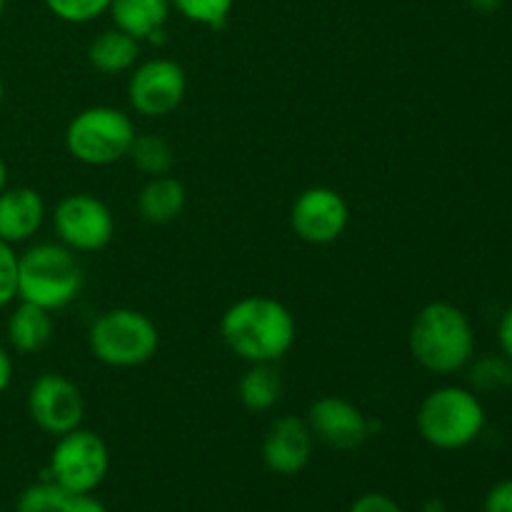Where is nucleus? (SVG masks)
Here are the masks:
<instances>
[{"instance_id": "9b49d317", "label": "nucleus", "mask_w": 512, "mask_h": 512, "mask_svg": "<svg viewBox=\"0 0 512 512\" xmlns=\"http://www.w3.org/2000/svg\"><path fill=\"white\" fill-rule=\"evenodd\" d=\"M350 223L348 200L333 188L315 185L303 190L290 208V228L303 243L330 245Z\"/></svg>"}, {"instance_id": "f8f14e48", "label": "nucleus", "mask_w": 512, "mask_h": 512, "mask_svg": "<svg viewBox=\"0 0 512 512\" xmlns=\"http://www.w3.org/2000/svg\"><path fill=\"white\" fill-rule=\"evenodd\" d=\"M315 440L335 450H355L368 440L370 420L363 410L340 395H323L315 400L305 415Z\"/></svg>"}, {"instance_id": "1a4fd4ad", "label": "nucleus", "mask_w": 512, "mask_h": 512, "mask_svg": "<svg viewBox=\"0 0 512 512\" xmlns=\"http://www.w3.org/2000/svg\"><path fill=\"white\" fill-rule=\"evenodd\" d=\"M188 78L183 65L170 58H150L130 70L128 103L145 118H165L185 100Z\"/></svg>"}, {"instance_id": "2f4dec72", "label": "nucleus", "mask_w": 512, "mask_h": 512, "mask_svg": "<svg viewBox=\"0 0 512 512\" xmlns=\"http://www.w3.org/2000/svg\"><path fill=\"white\" fill-rule=\"evenodd\" d=\"M8 188V165H5L3 155H0V193Z\"/></svg>"}, {"instance_id": "4468645a", "label": "nucleus", "mask_w": 512, "mask_h": 512, "mask_svg": "<svg viewBox=\"0 0 512 512\" xmlns=\"http://www.w3.org/2000/svg\"><path fill=\"white\" fill-rule=\"evenodd\" d=\"M45 200L38 190L5 188L0 193V240L10 245H20L33 240L45 223Z\"/></svg>"}, {"instance_id": "f257e3e1", "label": "nucleus", "mask_w": 512, "mask_h": 512, "mask_svg": "<svg viewBox=\"0 0 512 512\" xmlns=\"http://www.w3.org/2000/svg\"><path fill=\"white\" fill-rule=\"evenodd\" d=\"M220 335L230 353L248 365H275L290 353L298 335L295 315L268 295H245L220 318Z\"/></svg>"}, {"instance_id": "c756f323", "label": "nucleus", "mask_w": 512, "mask_h": 512, "mask_svg": "<svg viewBox=\"0 0 512 512\" xmlns=\"http://www.w3.org/2000/svg\"><path fill=\"white\" fill-rule=\"evenodd\" d=\"M13 373H15V365H13V355L0 345V393L10 388L13 383Z\"/></svg>"}, {"instance_id": "9d476101", "label": "nucleus", "mask_w": 512, "mask_h": 512, "mask_svg": "<svg viewBox=\"0 0 512 512\" xmlns=\"http://www.w3.org/2000/svg\"><path fill=\"white\" fill-rule=\"evenodd\" d=\"M28 415L43 433L60 438L83 425V393L65 375L43 373L28 390Z\"/></svg>"}, {"instance_id": "20e7f679", "label": "nucleus", "mask_w": 512, "mask_h": 512, "mask_svg": "<svg viewBox=\"0 0 512 512\" xmlns=\"http://www.w3.org/2000/svg\"><path fill=\"white\" fill-rule=\"evenodd\" d=\"M420 438L438 450H463L480 438L485 410L478 395L460 385L430 390L415 415Z\"/></svg>"}, {"instance_id": "393cba45", "label": "nucleus", "mask_w": 512, "mask_h": 512, "mask_svg": "<svg viewBox=\"0 0 512 512\" xmlns=\"http://www.w3.org/2000/svg\"><path fill=\"white\" fill-rule=\"evenodd\" d=\"M18 300V253L15 245L0 240V310Z\"/></svg>"}, {"instance_id": "aec40b11", "label": "nucleus", "mask_w": 512, "mask_h": 512, "mask_svg": "<svg viewBox=\"0 0 512 512\" xmlns=\"http://www.w3.org/2000/svg\"><path fill=\"white\" fill-rule=\"evenodd\" d=\"M128 158L133 160L140 173H145L148 178H158V175H170L175 165V150L160 135H135Z\"/></svg>"}, {"instance_id": "39448f33", "label": "nucleus", "mask_w": 512, "mask_h": 512, "mask_svg": "<svg viewBox=\"0 0 512 512\" xmlns=\"http://www.w3.org/2000/svg\"><path fill=\"white\" fill-rule=\"evenodd\" d=\"M158 325L135 308L100 313L88 330V348L108 368H140L158 353Z\"/></svg>"}, {"instance_id": "a211bd4d", "label": "nucleus", "mask_w": 512, "mask_h": 512, "mask_svg": "<svg viewBox=\"0 0 512 512\" xmlns=\"http://www.w3.org/2000/svg\"><path fill=\"white\" fill-rule=\"evenodd\" d=\"M88 60L103 75L130 73L140 60V40L113 25L90 40Z\"/></svg>"}, {"instance_id": "f03ea898", "label": "nucleus", "mask_w": 512, "mask_h": 512, "mask_svg": "<svg viewBox=\"0 0 512 512\" xmlns=\"http://www.w3.org/2000/svg\"><path fill=\"white\" fill-rule=\"evenodd\" d=\"M408 348L415 363L428 373H460L475 358L473 323L458 305L435 300L415 315Z\"/></svg>"}, {"instance_id": "412c9836", "label": "nucleus", "mask_w": 512, "mask_h": 512, "mask_svg": "<svg viewBox=\"0 0 512 512\" xmlns=\"http://www.w3.org/2000/svg\"><path fill=\"white\" fill-rule=\"evenodd\" d=\"M468 380L478 393H500L512 388V360L505 355H485L470 360Z\"/></svg>"}, {"instance_id": "b1692460", "label": "nucleus", "mask_w": 512, "mask_h": 512, "mask_svg": "<svg viewBox=\"0 0 512 512\" xmlns=\"http://www.w3.org/2000/svg\"><path fill=\"white\" fill-rule=\"evenodd\" d=\"M43 3L55 18L70 25L93 23L110 8V0H43Z\"/></svg>"}, {"instance_id": "0eeeda50", "label": "nucleus", "mask_w": 512, "mask_h": 512, "mask_svg": "<svg viewBox=\"0 0 512 512\" xmlns=\"http://www.w3.org/2000/svg\"><path fill=\"white\" fill-rule=\"evenodd\" d=\"M110 468V450L98 433L75 428L60 435L50 453L45 478L55 480L68 495L93 493Z\"/></svg>"}, {"instance_id": "bb28decb", "label": "nucleus", "mask_w": 512, "mask_h": 512, "mask_svg": "<svg viewBox=\"0 0 512 512\" xmlns=\"http://www.w3.org/2000/svg\"><path fill=\"white\" fill-rule=\"evenodd\" d=\"M483 512H512V480H500L488 490Z\"/></svg>"}, {"instance_id": "4be33fe9", "label": "nucleus", "mask_w": 512, "mask_h": 512, "mask_svg": "<svg viewBox=\"0 0 512 512\" xmlns=\"http://www.w3.org/2000/svg\"><path fill=\"white\" fill-rule=\"evenodd\" d=\"M170 3L190 23L218 30L228 23L235 0H170Z\"/></svg>"}, {"instance_id": "c85d7f7f", "label": "nucleus", "mask_w": 512, "mask_h": 512, "mask_svg": "<svg viewBox=\"0 0 512 512\" xmlns=\"http://www.w3.org/2000/svg\"><path fill=\"white\" fill-rule=\"evenodd\" d=\"M498 340H500V348H503L505 358L512 360V305L508 310H505L503 320H500Z\"/></svg>"}, {"instance_id": "6ab92c4d", "label": "nucleus", "mask_w": 512, "mask_h": 512, "mask_svg": "<svg viewBox=\"0 0 512 512\" xmlns=\"http://www.w3.org/2000/svg\"><path fill=\"white\" fill-rule=\"evenodd\" d=\"M238 395L243 408L250 413H268L283 395V380L270 363L250 365L238 383Z\"/></svg>"}, {"instance_id": "72a5a7b5", "label": "nucleus", "mask_w": 512, "mask_h": 512, "mask_svg": "<svg viewBox=\"0 0 512 512\" xmlns=\"http://www.w3.org/2000/svg\"><path fill=\"white\" fill-rule=\"evenodd\" d=\"M5 5H8V0H0V18H3L5 13Z\"/></svg>"}, {"instance_id": "ddd939ff", "label": "nucleus", "mask_w": 512, "mask_h": 512, "mask_svg": "<svg viewBox=\"0 0 512 512\" xmlns=\"http://www.w3.org/2000/svg\"><path fill=\"white\" fill-rule=\"evenodd\" d=\"M315 438L305 418L283 415L273 420L263 438V463L275 475H298L308 468L313 458Z\"/></svg>"}, {"instance_id": "f3484780", "label": "nucleus", "mask_w": 512, "mask_h": 512, "mask_svg": "<svg viewBox=\"0 0 512 512\" xmlns=\"http://www.w3.org/2000/svg\"><path fill=\"white\" fill-rule=\"evenodd\" d=\"M185 203H188V193H185L183 183L175 180L173 175L150 178L138 193L140 218L153 225H165L178 220L183 215Z\"/></svg>"}, {"instance_id": "a878e982", "label": "nucleus", "mask_w": 512, "mask_h": 512, "mask_svg": "<svg viewBox=\"0 0 512 512\" xmlns=\"http://www.w3.org/2000/svg\"><path fill=\"white\" fill-rule=\"evenodd\" d=\"M348 512H405L398 500H393L385 493H363L353 500Z\"/></svg>"}, {"instance_id": "473e14b6", "label": "nucleus", "mask_w": 512, "mask_h": 512, "mask_svg": "<svg viewBox=\"0 0 512 512\" xmlns=\"http://www.w3.org/2000/svg\"><path fill=\"white\" fill-rule=\"evenodd\" d=\"M3 100H5V85H3V78H0V108H3Z\"/></svg>"}, {"instance_id": "7ed1b4c3", "label": "nucleus", "mask_w": 512, "mask_h": 512, "mask_svg": "<svg viewBox=\"0 0 512 512\" xmlns=\"http://www.w3.org/2000/svg\"><path fill=\"white\" fill-rule=\"evenodd\" d=\"M83 280L78 253L63 243H35L18 255V300L50 313L78 300Z\"/></svg>"}, {"instance_id": "5701e85b", "label": "nucleus", "mask_w": 512, "mask_h": 512, "mask_svg": "<svg viewBox=\"0 0 512 512\" xmlns=\"http://www.w3.org/2000/svg\"><path fill=\"white\" fill-rule=\"evenodd\" d=\"M65 498H68V493L55 480L43 478L40 483L28 485L18 495L15 512H60Z\"/></svg>"}, {"instance_id": "2eb2a0df", "label": "nucleus", "mask_w": 512, "mask_h": 512, "mask_svg": "<svg viewBox=\"0 0 512 512\" xmlns=\"http://www.w3.org/2000/svg\"><path fill=\"white\" fill-rule=\"evenodd\" d=\"M170 10H173L170 0H110L108 13L115 28L138 40L160 43Z\"/></svg>"}, {"instance_id": "7c9ffc66", "label": "nucleus", "mask_w": 512, "mask_h": 512, "mask_svg": "<svg viewBox=\"0 0 512 512\" xmlns=\"http://www.w3.org/2000/svg\"><path fill=\"white\" fill-rule=\"evenodd\" d=\"M468 3L473 5L475 10H480V13H493V10L500 8L503 0H468Z\"/></svg>"}, {"instance_id": "dca6fc26", "label": "nucleus", "mask_w": 512, "mask_h": 512, "mask_svg": "<svg viewBox=\"0 0 512 512\" xmlns=\"http://www.w3.org/2000/svg\"><path fill=\"white\" fill-rule=\"evenodd\" d=\"M55 323L53 313L40 305L25 303L20 300L8 315V323H5V335H8V343L15 353H40L45 345L53 340Z\"/></svg>"}, {"instance_id": "cd10ccee", "label": "nucleus", "mask_w": 512, "mask_h": 512, "mask_svg": "<svg viewBox=\"0 0 512 512\" xmlns=\"http://www.w3.org/2000/svg\"><path fill=\"white\" fill-rule=\"evenodd\" d=\"M60 512H108V508H105L98 498H93V493H83L68 495Z\"/></svg>"}, {"instance_id": "423d86ee", "label": "nucleus", "mask_w": 512, "mask_h": 512, "mask_svg": "<svg viewBox=\"0 0 512 512\" xmlns=\"http://www.w3.org/2000/svg\"><path fill=\"white\" fill-rule=\"evenodd\" d=\"M135 135V123L125 110L113 105H93L73 115L68 123L65 150L78 163L105 168L128 158Z\"/></svg>"}, {"instance_id": "6e6552de", "label": "nucleus", "mask_w": 512, "mask_h": 512, "mask_svg": "<svg viewBox=\"0 0 512 512\" xmlns=\"http://www.w3.org/2000/svg\"><path fill=\"white\" fill-rule=\"evenodd\" d=\"M58 243L73 253H98L115 235V218L108 205L90 193L65 195L53 210Z\"/></svg>"}]
</instances>
